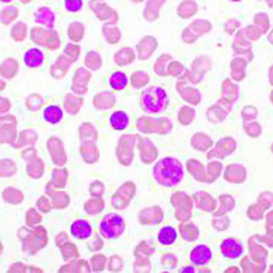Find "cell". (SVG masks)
<instances>
[{"mask_svg":"<svg viewBox=\"0 0 273 273\" xmlns=\"http://www.w3.org/2000/svg\"><path fill=\"white\" fill-rule=\"evenodd\" d=\"M152 172L157 183L166 187L178 184L184 176L182 163L172 157H166L157 161L153 167Z\"/></svg>","mask_w":273,"mask_h":273,"instance_id":"6da1fadb","label":"cell"},{"mask_svg":"<svg viewBox=\"0 0 273 273\" xmlns=\"http://www.w3.org/2000/svg\"><path fill=\"white\" fill-rule=\"evenodd\" d=\"M125 229L123 218L116 213L106 215L100 223V230L104 236L116 238L122 235Z\"/></svg>","mask_w":273,"mask_h":273,"instance_id":"7a4b0ae2","label":"cell"},{"mask_svg":"<svg viewBox=\"0 0 273 273\" xmlns=\"http://www.w3.org/2000/svg\"><path fill=\"white\" fill-rule=\"evenodd\" d=\"M220 248L222 255L225 257L232 259H235L240 257L243 251L242 243L231 238L224 240L221 244Z\"/></svg>","mask_w":273,"mask_h":273,"instance_id":"3957f363","label":"cell"},{"mask_svg":"<svg viewBox=\"0 0 273 273\" xmlns=\"http://www.w3.org/2000/svg\"><path fill=\"white\" fill-rule=\"evenodd\" d=\"M212 258V253L209 248L205 245H199L195 247L190 254V260L196 265H204L207 264Z\"/></svg>","mask_w":273,"mask_h":273,"instance_id":"277c9868","label":"cell"},{"mask_svg":"<svg viewBox=\"0 0 273 273\" xmlns=\"http://www.w3.org/2000/svg\"><path fill=\"white\" fill-rule=\"evenodd\" d=\"M156 88H149L145 91L143 96V105L144 108L148 112H157L160 108L159 101V97H156Z\"/></svg>","mask_w":273,"mask_h":273,"instance_id":"5b68a950","label":"cell"},{"mask_svg":"<svg viewBox=\"0 0 273 273\" xmlns=\"http://www.w3.org/2000/svg\"><path fill=\"white\" fill-rule=\"evenodd\" d=\"M177 234L172 227L167 226L162 228L158 234V240L162 245H171L176 240Z\"/></svg>","mask_w":273,"mask_h":273,"instance_id":"8992f818","label":"cell"},{"mask_svg":"<svg viewBox=\"0 0 273 273\" xmlns=\"http://www.w3.org/2000/svg\"><path fill=\"white\" fill-rule=\"evenodd\" d=\"M73 233L74 236L84 239L88 237L91 234V227L89 223L84 220L76 221L73 225ZM73 232V231H72Z\"/></svg>","mask_w":273,"mask_h":273,"instance_id":"52a82bcc","label":"cell"},{"mask_svg":"<svg viewBox=\"0 0 273 273\" xmlns=\"http://www.w3.org/2000/svg\"><path fill=\"white\" fill-rule=\"evenodd\" d=\"M182 272L183 273H194V270L193 269V267H186L185 269H184Z\"/></svg>","mask_w":273,"mask_h":273,"instance_id":"ba28073f","label":"cell"}]
</instances>
